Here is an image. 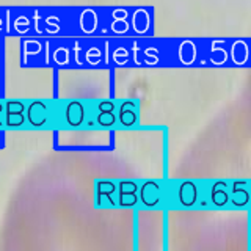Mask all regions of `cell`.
Instances as JSON below:
<instances>
[{
  "instance_id": "6da1fadb",
  "label": "cell",
  "mask_w": 251,
  "mask_h": 251,
  "mask_svg": "<svg viewBox=\"0 0 251 251\" xmlns=\"http://www.w3.org/2000/svg\"><path fill=\"white\" fill-rule=\"evenodd\" d=\"M115 104L110 100H104L98 105V116L96 121L102 127H112L116 124V115H115Z\"/></svg>"
},
{
  "instance_id": "7a4b0ae2",
  "label": "cell",
  "mask_w": 251,
  "mask_h": 251,
  "mask_svg": "<svg viewBox=\"0 0 251 251\" xmlns=\"http://www.w3.org/2000/svg\"><path fill=\"white\" fill-rule=\"evenodd\" d=\"M65 120L73 127H78L85 121V107L82 102L73 100L65 108Z\"/></svg>"
},
{
  "instance_id": "3957f363",
  "label": "cell",
  "mask_w": 251,
  "mask_h": 251,
  "mask_svg": "<svg viewBox=\"0 0 251 251\" xmlns=\"http://www.w3.org/2000/svg\"><path fill=\"white\" fill-rule=\"evenodd\" d=\"M124 127H130L137 123V104L133 100H126L118 108V120Z\"/></svg>"
},
{
  "instance_id": "277c9868",
  "label": "cell",
  "mask_w": 251,
  "mask_h": 251,
  "mask_svg": "<svg viewBox=\"0 0 251 251\" xmlns=\"http://www.w3.org/2000/svg\"><path fill=\"white\" fill-rule=\"evenodd\" d=\"M198 198V190L193 182H182L179 185V201L182 206H192Z\"/></svg>"
},
{
  "instance_id": "5b68a950",
  "label": "cell",
  "mask_w": 251,
  "mask_h": 251,
  "mask_svg": "<svg viewBox=\"0 0 251 251\" xmlns=\"http://www.w3.org/2000/svg\"><path fill=\"white\" fill-rule=\"evenodd\" d=\"M212 202L218 207H223L227 202V192H226V182H217L212 188Z\"/></svg>"
}]
</instances>
